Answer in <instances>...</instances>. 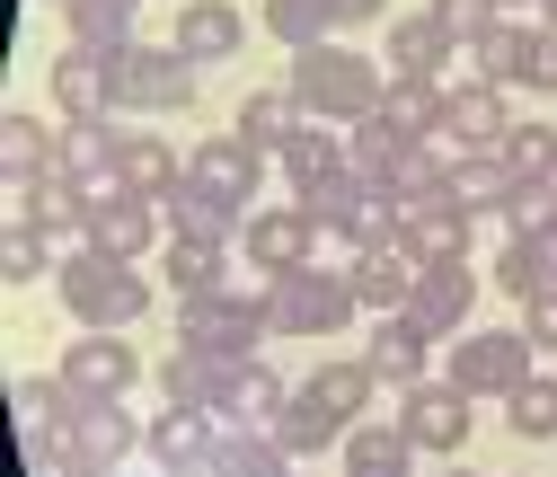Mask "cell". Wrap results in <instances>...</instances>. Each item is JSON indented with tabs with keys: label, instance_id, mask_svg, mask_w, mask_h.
I'll return each instance as SVG.
<instances>
[{
	"label": "cell",
	"instance_id": "6da1fadb",
	"mask_svg": "<svg viewBox=\"0 0 557 477\" xmlns=\"http://www.w3.org/2000/svg\"><path fill=\"white\" fill-rule=\"evenodd\" d=\"M284 89L301 98V115H310V124L355 133L363 115H381L389 72H381L372 53H355V45H310V53H293V80H284Z\"/></svg>",
	"mask_w": 557,
	"mask_h": 477
},
{
	"label": "cell",
	"instance_id": "7a4b0ae2",
	"mask_svg": "<svg viewBox=\"0 0 557 477\" xmlns=\"http://www.w3.org/2000/svg\"><path fill=\"white\" fill-rule=\"evenodd\" d=\"M62 310H72L81 327H133L143 310H160V292H151V275H143V256H107V248H62Z\"/></svg>",
	"mask_w": 557,
	"mask_h": 477
},
{
	"label": "cell",
	"instance_id": "3957f363",
	"mask_svg": "<svg viewBox=\"0 0 557 477\" xmlns=\"http://www.w3.org/2000/svg\"><path fill=\"white\" fill-rule=\"evenodd\" d=\"M274 168L293 177V203L319 222V239H336V222H345V194H355V160H345L336 124H301L293 142L274 151Z\"/></svg>",
	"mask_w": 557,
	"mask_h": 477
},
{
	"label": "cell",
	"instance_id": "277c9868",
	"mask_svg": "<svg viewBox=\"0 0 557 477\" xmlns=\"http://www.w3.org/2000/svg\"><path fill=\"white\" fill-rule=\"evenodd\" d=\"M274 336V318H265V292H195L186 310H177V346H195V354H222V363H248L257 346Z\"/></svg>",
	"mask_w": 557,
	"mask_h": 477
},
{
	"label": "cell",
	"instance_id": "5b68a950",
	"mask_svg": "<svg viewBox=\"0 0 557 477\" xmlns=\"http://www.w3.org/2000/svg\"><path fill=\"white\" fill-rule=\"evenodd\" d=\"M355 310H363V301H355V284H345L336 265H293V275L265 284V318H274V336H336Z\"/></svg>",
	"mask_w": 557,
	"mask_h": 477
},
{
	"label": "cell",
	"instance_id": "8992f818",
	"mask_svg": "<svg viewBox=\"0 0 557 477\" xmlns=\"http://www.w3.org/2000/svg\"><path fill=\"white\" fill-rule=\"evenodd\" d=\"M443 380L469 389V398H513V389L531 380V336H522V327H478V336H460Z\"/></svg>",
	"mask_w": 557,
	"mask_h": 477
},
{
	"label": "cell",
	"instance_id": "52a82bcc",
	"mask_svg": "<svg viewBox=\"0 0 557 477\" xmlns=\"http://www.w3.org/2000/svg\"><path fill=\"white\" fill-rule=\"evenodd\" d=\"M62 416H72V406H89V398H124L133 380H143V363H133V346L115 327H81V346L62 354Z\"/></svg>",
	"mask_w": 557,
	"mask_h": 477
},
{
	"label": "cell",
	"instance_id": "ba28073f",
	"mask_svg": "<svg viewBox=\"0 0 557 477\" xmlns=\"http://www.w3.org/2000/svg\"><path fill=\"white\" fill-rule=\"evenodd\" d=\"M169 239V213H160V194H143V186H98L89 194V248H107V256H143V248H160Z\"/></svg>",
	"mask_w": 557,
	"mask_h": 477
},
{
	"label": "cell",
	"instance_id": "9c48e42d",
	"mask_svg": "<svg viewBox=\"0 0 557 477\" xmlns=\"http://www.w3.org/2000/svg\"><path fill=\"white\" fill-rule=\"evenodd\" d=\"M115 98L143 106V115H169V106L195 98V62L177 45H124L115 53Z\"/></svg>",
	"mask_w": 557,
	"mask_h": 477
},
{
	"label": "cell",
	"instance_id": "30bf717a",
	"mask_svg": "<svg viewBox=\"0 0 557 477\" xmlns=\"http://www.w3.org/2000/svg\"><path fill=\"white\" fill-rule=\"evenodd\" d=\"M186 177L222 203V213H257V186H265V151L257 142H239V133H213V142H195V160H186Z\"/></svg>",
	"mask_w": 557,
	"mask_h": 477
},
{
	"label": "cell",
	"instance_id": "8fae6325",
	"mask_svg": "<svg viewBox=\"0 0 557 477\" xmlns=\"http://www.w3.org/2000/svg\"><path fill=\"white\" fill-rule=\"evenodd\" d=\"M398 434H407L416 451H460V442H469V389H451V380L398 389Z\"/></svg>",
	"mask_w": 557,
	"mask_h": 477
},
{
	"label": "cell",
	"instance_id": "7c38bea8",
	"mask_svg": "<svg viewBox=\"0 0 557 477\" xmlns=\"http://www.w3.org/2000/svg\"><path fill=\"white\" fill-rule=\"evenodd\" d=\"M469 310H478V275H469V256H460V265H425L398 318H407L416 336H460Z\"/></svg>",
	"mask_w": 557,
	"mask_h": 477
},
{
	"label": "cell",
	"instance_id": "4fadbf2b",
	"mask_svg": "<svg viewBox=\"0 0 557 477\" xmlns=\"http://www.w3.org/2000/svg\"><path fill=\"white\" fill-rule=\"evenodd\" d=\"M213 442H222V416H203V406H160L143 451L160 460V477H213Z\"/></svg>",
	"mask_w": 557,
	"mask_h": 477
},
{
	"label": "cell",
	"instance_id": "5bb4252c",
	"mask_svg": "<svg viewBox=\"0 0 557 477\" xmlns=\"http://www.w3.org/2000/svg\"><path fill=\"white\" fill-rule=\"evenodd\" d=\"M451 62H460V45L443 36V18H434V10H407V18H389V27H381V72L451 80Z\"/></svg>",
	"mask_w": 557,
	"mask_h": 477
},
{
	"label": "cell",
	"instance_id": "9a60e30c",
	"mask_svg": "<svg viewBox=\"0 0 557 477\" xmlns=\"http://www.w3.org/2000/svg\"><path fill=\"white\" fill-rule=\"evenodd\" d=\"M53 106H62V124L107 115V106H115V53H98V45H62V53H53Z\"/></svg>",
	"mask_w": 557,
	"mask_h": 477
},
{
	"label": "cell",
	"instance_id": "2e32d148",
	"mask_svg": "<svg viewBox=\"0 0 557 477\" xmlns=\"http://www.w3.org/2000/svg\"><path fill=\"white\" fill-rule=\"evenodd\" d=\"M310 239H319V222L301 213V203H274V213H248V222H239V248L257 256L265 284L293 275V265H310Z\"/></svg>",
	"mask_w": 557,
	"mask_h": 477
},
{
	"label": "cell",
	"instance_id": "e0dca14e",
	"mask_svg": "<svg viewBox=\"0 0 557 477\" xmlns=\"http://www.w3.org/2000/svg\"><path fill=\"white\" fill-rule=\"evenodd\" d=\"M53 177L89 203L98 186H115V177H124V133H115L107 115H89V124H62V168H53Z\"/></svg>",
	"mask_w": 557,
	"mask_h": 477
},
{
	"label": "cell",
	"instance_id": "ac0fdd59",
	"mask_svg": "<svg viewBox=\"0 0 557 477\" xmlns=\"http://www.w3.org/2000/svg\"><path fill=\"white\" fill-rule=\"evenodd\" d=\"M293 389H301V406H319L327 425H363V406H372L381 372H372L363 354H327V363H319V372H301Z\"/></svg>",
	"mask_w": 557,
	"mask_h": 477
},
{
	"label": "cell",
	"instance_id": "d6986e66",
	"mask_svg": "<svg viewBox=\"0 0 557 477\" xmlns=\"http://www.w3.org/2000/svg\"><path fill=\"white\" fill-rule=\"evenodd\" d=\"M72 442H81V460H89V468H124L133 451L151 442V425L133 416L124 398H89V406H72Z\"/></svg>",
	"mask_w": 557,
	"mask_h": 477
},
{
	"label": "cell",
	"instance_id": "ffe728a7",
	"mask_svg": "<svg viewBox=\"0 0 557 477\" xmlns=\"http://www.w3.org/2000/svg\"><path fill=\"white\" fill-rule=\"evenodd\" d=\"M469 239H478V213H469V203H416V213H407V230H398V248L416 256V275H425V265H460L469 256Z\"/></svg>",
	"mask_w": 557,
	"mask_h": 477
},
{
	"label": "cell",
	"instance_id": "44dd1931",
	"mask_svg": "<svg viewBox=\"0 0 557 477\" xmlns=\"http://www.w3.org/2000/svg\"><path fill=\"white\" fill-rule=\"evenodd\" d=\"M301 389L284 380V372H274V363H231V389H222V406H213V416L222 425H248V434H274V416H284V406H293Z\"/></svg>",
	"mask_w": 557,
	"mask_h": 477
},
{
	"label": "cell",
	"instance_id": "7402d4cb",
	"mask_svg": "<svg viewBox=\"0 0 557 477\" xmlns=\"http://www.w3.org/2000/svg\"><path fill=\"white\" fill-rule=\"evenodd\" d=\"M443 124L469 133L478 151H496V142H505V124H513V115H505V80H486V72H451V80H443Z\"/></svg>",
	"mask_w": 557,
	"mask_h": 477
},
{
	"label": "cell",
	"instance_id": "603a6c76",
	"mask_svg": "<svg viewBox=\"0 0 557 477\" xmlns=\"http://www.w3.org/2000/svg\"><path fill=\"white\" fill-rule=\"evenodd\" d=\"M169 45L203 72V62H231V53L248 45V18L231 10V0H177V36H169Z\"/></svg>",
	"mask_w": 557,
	"mask_h": 477
},
{
	"label": "cell",
	"instance_id": "cb8c5ba5",
	"mask_svg": "<svg viewBox=\"0 0 557 477\" xmlns=\"http://www.w3.org/2000/svg\"><path fill=\"white\" fill-rule=\"evenodd\" d=\"M363 363L381 372V389H416V380H434V336H416V327L389 310V318H372V336H363Z\"/></svg>",
	"mask_w": 557,
	"mask_h": 477
},
{
	"label": "cell",
	"instance_id": "d4e9b609",
	"mask_svg": "<svg viewBox=\"0 0 557 477\" xmlns=\"http://www.w3.org/2000/svg\"><path fill=\"white\" fill-rule=\"evenodd\" d=\"M345 284H355V301H363L372 318H389V310H407V292H416V256H407V248H355Z\"/></svg>",
	"mask_w": 557,
	"mask_h": 477
},
{
	"label": "cell",
	"instance_id": "484cf974",
	"mask_svg": "<svg viewBox=\"0 0 557 477\" xmlns=\"http://www.w3.org/2000/svg\"><path fill=\"white\" fill-rule=\"evenodd\" d=\"M62 168V142H53V133L18 106V115H0V177H10V186H45Z\"/></svg>",
	"mask_w": 557,
	"mask_h": 477
},
{
	"label": "cell",
	"instance_id": "4316f807",
	"mask_svg": "<svg viewBox=\"0 0 557 477\" xmlns=\"http://www.w3.org/2000/svg\"><path fill=\"white\" fill-rule=\"evenodd\" d=\"M301 124H310V115H301V98H293V89H248V98H239V124H231V133H239V142H257V151L274 160V151H284Z\"/></svg>",
	"mask_w": 557,
	"mask_h": 477
},
{
	"label": "cell",
	"instance_id": "83f0119b",
	"mask_svg": "<svg viewBox=\"0 0 557 477\" xmlns=\"http://www.w3.org/2000/svg\"><path fill=\"white\" fill-rule=\"evenodd\" d=\"M160 389H169V406H203V416H213V406H222V389H231V363H222V354L177 346V354L160 363Z\"/></svg>",
	"mask_w": 557,
	"mask_h": 477
},
{
	"label": "cell",
	"instance_id": "f1b7e54d",
	"mask_svg": "<svg viewBox=\"0 0 557 477\" xmlns=\"http://www.w3.org/2000/svg\"><path fill=\"white\" fill-rule=\"evenodd\" d=\"M496 292H513V301L557 292V230H540V239H505V248H496Z\"/></svg>",
	"mask_w": 557,
	"mask_h": 477
},
{
	"label": "cell",
	"instance_id": "f546056e",
	"mask_svg": "<svg viewBox=\"0 0 557 477\" xmlns=\"http://www.w3.org/2000/svg\"><path fill=\"white\" fill-rule=\"evenodd\" d=\"M133 10H143V0H62V27H72V45L124 53L133 45Z\"/></svg>",
	"mask_w": 557,
	"mask_h": 477
},
{
	"label": "cell",
	"instance_id": "4dcf8cb0",
	"mask_svg": "<svg viewBox=\"0 0 557 477\" xmlns=\"http://www.w3.org/2000/svg\"><path fill=\"white\" fill-rule=\"evenodd\" d=\"M160 213H169V239H213V248H231V239H239V213H222V203L203 194L195 177H186V186L160 203Z\"/></svg>",
	"mask_w": 557,
	"mask_h": 477
},
{
	"label": "cell",
	"instance_id": "1f68e13d",
	"mask_svg": "<svg viewBox=\"0 0 557 477\" xmlns=\"http://www.w3.org/2000/svg\"><path fill=\"white\" fill-rule=\"evenodd\" d=\"M213 477H293V451H274V434L222 425V442H213Z\"/></svg>",
	"mask_w": 557,
	"mask_h": 477
},
{
	"label": "cell",
	"instance_id": "d6a6232c",
	"mask_svg": "<svg viewBox=\"0 0 557 477\" xmlns=\"http://www.w3.org/2000/svg\"><path fill=\"white\" fill-rule=\"evenodd\" d=\"M265 36L293 45V53L336 45V0H265Z\"/></svg>",
	"mask_w": 557,
	"mask_h": 477
},
{
	"label": "cell",
	"instance_id": "836d02e7",
	"mask_svg": "<svg viewBox=\"0 0 557 477\" xmlns=\"http://www.w3.org/2000/svg\"><path fill=\"white\" fill-rule=\"evenodd\" d=\"M124 186H143V194L169 203V194L186 186V160L160 142V133H124Z\"/></svg>",
	"mask_w": 557,
	"mask_h": 477
},
{
	"label": "cell",
	"instance_id": "e575fe53",
	"mask_svg": "<svg viewBox=\"0 0 557 477\" xmlns=\"http://www.w3.org/2000/svg\"><path fill=\"white\" fill-rule=\"evenodd\" d=\"M407 151H416V133H398L389 115H363L355 133H345V160H355V177H389Z\"/></svg>",
	"mask_w": 557,
	"mask_h": 477
},
{
	"label": "cell",
	"instance_id": "d590c367",
	"mask_svg": "<svg viewBox=\"0 0 557 477\" xmlns=\"http://www.w3.org/2000/svg\"><path fill=\"white\" fill-rule=\"evenodd\" d=\"M53 230L45 222H10V230H0V275H10V284H36V275H62V265H53Z\"/></svg>",
	"mask_w": 557,
	"mask_h": 477
},
{
	"label": "cell",
	"instance_id": "8d00e7d4",
	"mask_svg": "<svg viewBox=\"0 0 557 477\" xmlns=\"http://www.w3.org/2000/svg\"><path fill=\"white\" fill-rule=\"evenodd\" d=\"M496 213H505V230H513V239H540V230H557V177H513Z\"/></svg>",
	"mask_w": 557,
	"mask_h": 477
},
{
	"label": "cell",
	"instance_id": "74e56055",
	"mask_svg": "<svg viewBox=\"0 0 557 477\" xmlns=\"http://www.w3.org/2000/svg\"><path fill=\"white\" fill-rule=\"evenodd\" d=\"M505 425L522 442H557V372H531L513 398H505Z\"/></svg>",
	"mask_w": 557,
	"mask_h": 477
},
{
	"label": "cell",
	"instance_id": "f35d334b",
	"mask_svg": "<svg viewBox=\"0 0 557 477\" xmlns=\"http://www.w3.org/2000/svg\"><path fill=\"white\" fill-rule=\"evenodd\" d=\"M381 186H389V194L407 203V213H416V203H443V194H451V160H434L425 142H416V151H407V160H398V168H389Z\"/></svg>",
	"mask_w": 557,
	"mask_h": 477
},
{
	"label": "cell",
	"instance_id": "ab89813d",
	"mask_svg": "<svg viewBox=\"0 0 557 477\" xmlns=\"http://www.w3.org/2000/svg\"><path fill=\"white\" fill-rule=\"evenodd\" d=\"M381 115H389L398 133H425V124L443 115V80H416V72H389V89H381Z\"/></svg>",
	"mask_w": 557,
	"mask_h": 477
},
{
	"label": "cell",
	"instance_id": "60d3db41",
	"mask_svg": "<svg viewBox=\"0 0 557 477\" xmlns=\"http://www.w3.org/2000/svg\"><path fill=\"white\" fill-rule=\"evenodd\" d=\"M496 160H505V177H557V124H505Z\"/></svg>",
	"mask_w": 557,
	"mask_h": 477
},
{
	"label": "cell",
	"instance_id": "b9f144b4",
	"mask_svg": "<svg viewBox=\"0 0 557 477\" xmlns=\"http://www.w3.org/2000/svg\"><path fill=\"white\" fill-rule=\"evenodd\" d=\"M522 53H531V27H513V18H496L478 45H469V72H486V80H522Z\"/></svg>",
	"mask_w": 557,
	"mask_h": 477
},
{
	"label": "cell",
	"instance_id": "7bdbcfd3",
	"mask_svg": "<svg viewBox=\"0 0 557 477\" xmlns=\"http://www.w3.org/2000/svg\"><path fill=\"white\" fill-rule=\"evenodd\" d=\"M169 284H177V301L222 292V248L213 239H169Z\"/></svg>",
	"mask_w": 557,
	"mask_h": 477
},
{
	"label": "cell",
	"instance_id": "ee69618b",
	"mask_svg": "<svg viewBox=\"0 0 557 477\" xmlns=\"http://www.w3.org/2000/svg\"><path fill=\"white\" fill-rule=\"evenodd\" d=\"M505 186H513V177H505V160H496V151H469V160L451 168V203H469V213H496Z\"/></svg>",
	"mask_w": 557,
	"mask_h": 477
},
{
	"label": "cell",
	"instance_id": "f6af8a7d",
	"mask_svg": "<svg viewBox=\"0 0 557 477\" xmlns=\"http://www.w3.org/2000/svg\"><path fill=\"white\" fill-rule=\"evenodd\" d=\"M274 451H293V460H310V451H336V425L319 416V406H284V416H274Z\"/></svg>",
	"mask_w": 557,
	"mask_h": 477
},
{
	"label": "cell",
	"instance_id": "bcb514c9",
	"mask_svg": "<svg viewBox=\"0 0 557 477\" xmlns=\"http://www.w3.org/2000/svg\"><path fill=\"white\" fill-rule=\"evenodd\" d=\"M434 18H443V36H451V45L469 53V45H478L486 27H496L505 10H496V0H434Z\"/></svg>",
	"mask_w": 557,
	"mask_h": 477
},
{
	"label": "cell",
	"instance_id": "7dc6e473",
	"mask_svg": "<svg viewBox=\"0 0 557 477\" xmlns=\"http://www.w3.org/2000/svg\"><path fill=\"white\" fill-rule=\"evenodd\" d=\"M513 89L557 98V27H531V53H522V80H513Z\"/></svg>",
	"mask_w": 557,
	"mask_h": 477
},
{
	"label": "cell",
	"instance_id": "c3c4849f",
	"mask_svg": "<svg viewBox=\"0 0 557 477\" xmlns=\"http://www.w3.org/2000/svg\"><path fill=\"white\" fill-rule=\"evenodd\" d=\"M522 336H531V354L557 363V292H531V301H522Z\"/></svg>",
	"mask_w": 557,
	"mask_h": 477
},
{
	"label": "cell",
	"instance_id": "681fc988",
	"mask_svg": "<svg viewBox=\"0 0 557 477\" xmlns=\"http://www.w3.org/2000/svg\"><path fill=\"white\" fill-rule=\"evenodd\" d=\"M336 477H416V468L407 451H389V460H336Z\"/></svg>",
	"mask_w": 557,
	"mask_h": 477
},
{
	"label": "cell",
	"instance_id": "f907efd6",
	"mask_svg": "<svg viewBox=\"0 0 557 477\" xmlns=\"http://www.w3.org/2000/svg\"><path fill=\"white\" fill-rule=\"evenodd\" d=\"M389 0H336V27H381Z\"/></svg>",
	"mask_w": 557,
	"mask_h": 477
},
{
	"label": "cell",
	"instance_id": "816d5d0a",
	"mask_svg": "<svg viewBox=\"0 0 557 477\" xmlns=\"http://www.w3.org/2000/svg\"><path fill=\"white\" fill-rule=\"evenodd\" d=\"M496 10H505V18H513V10H540V0H496Z\"/></svg>",
	"mask_w": 557,
	"mask_h": 477
},
{
	"label": "cell",
	"instance_id": "f5cc1de1",
	"mask_svg": "<svg viewBox=\"0 0 557 477\" xmlns=\"http://www.w3.org/2000/svg\"><path fill=\"white\" fill-rule=\"evenodd\" d=\"M540 27H557V0H540Z\"/></svg>",
	"mask_w": 557,
	"mask_h": 477
},
{
	"label": "cell",
	"instance_id": "db71d44e",
	"mask_svg": "<svg viewBox=\"0 0 557 477\" xmlns=\"http://www.w3.org/2000/svg\"><path fill=\"white\" fill-rule=\"evenodd\" d=\"M89 477H124V468H89Z\"/></svg>",
	"mask_w": 557,
	"mask_h": 477
},
{
	"label": "cell",
	"instance_id": "11a10c76",
	"mask_svg": "<svg viewBox=\"0 0 557 477\" xmlns=\"http://www.w3.org/2000/svg\"><path fill=\"white\" fill-rule=\"evenodd\" d=\"M434 477H469V468H434Z\"/></svg>",
	"mask_w": 557,
	"mask_h": 477
}]
</instances>
